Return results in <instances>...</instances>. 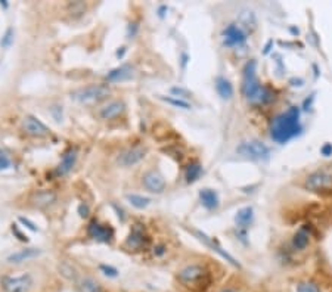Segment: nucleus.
<instances>
[{"instance_id":"obj_8","label":"nucleus","mask_w":332,"mask_h":292,"mask_svg":"<svg viewBox=\"0 0 332 292\" xmlns=\"http://www.w3.org/2000/svg\"><path fill=\"white\" fill-rule=\"evenodd\" d=\"M223 44L228 48H238L242 46L247 40V34L236 24H230L223 30Z\"/></svg>"},{"instance_id":"obj_39","label":"nucleus","mask_w":332,"mask_h":292,"mask_svg":"<svg viewBox=\"0 0 332 292\" xmlns=\"http://www.w3.org/2000/svg\"><path fill=\"white\" fill-rule=\"evenodd\" d=\"M138 28H139V26H138L136 23H131V24H128V28H127L128 37H135V36H136V33H138Z\"/></svg>"},{"instance_id":"obj_21","label":"nucleus","mask_w":332,"mask_h":292,"mask_svg":"<svg viewBox=\"0 0 332 292\" xmlns=\"http://www.w3.org/2000/svg\"><path fill=\"white\" fill-rule=\"evenodd\" d=\"M41 254V251L37 250V248H26V250H19L18 253H13L8 257V263L11 264H19L23 261H27V260H31L34 257Z\"/></svg>"},{"instance_id":"obj_7","label":"nucleus","mask_w":332,"mask_h":292,"mask_svg":"<svg viewBox=\"0 0 332 292\" xmlns=\"http://www.w3.org/2000/svg\"><path fill=\"white\" fill-rule=\"evenodd\" d=\"M306 189L318 193L332 191V171L328 170H319L312 173L306 180Z\"/></svg>"},{"instance_id":"obj_28","label":"nucleus","mask_w":332,"mask_h":292,"mask_svg":"<svg viewBox=\"0 0 332 292\" xmlns=\"http://www.w3.org/2000/svg\"><path fill=\"white\" fill-rule=\"evenodd\" d=\"M297 292H320V289L313 282H301L297 285Z\"/></svg>"},{"instance_id":"obj_14","label":"nucleus","mask_w":332,"mask_h":292,"mask_svg":"<svg viewBox=\"0 0 332 292\" xmlns=\"http://www.w3.org/2000/svg\"><path fill=\"white\" fill-rule=\"evenodd\" d=\"M193 233H195V235L198 236V239H200V241L204 242L207 246H210V248H211L213 251H216V253H217V254L220 255V257H223V258H225L226 261H229L232 266L238 267V268L241 267V264H239V263H238V261H236V260H235V258L232 257V255L228 254L226 251H223V248H222V246H220V245H218L217 242L214 241V239L208 238V236H207L205 233L200 232V230H193Z\"/></svg>"},{"instance_id":"obj_33","label":"nucleus","mask_w":332,"mask_h":292,"mask_svg":"<svg viewBox=\"0 0 332 292\" xmlns=\"http://www.w3.org/2000/svg\"><path fill=\"white\" fill-rule=\"evenodd\" d=\"M171 93L176 95V96H180V98H189V96H191V93H189L188 90L182 89V87H173V89H171Z\"/></svg>"},{"instance_id":"obj_3","label":"nucleus","mask_w":332,"mask_h":292,"mask_svg":"<svg viewBox=\"0 0 332 292\" xmlns=\"http://www.w3.org/2000/svg\"><path fill=\"white\" fill-rule=\"evenodd\" d=\"M178 279L188 289L195 292L205 291L211 283L208 270L200 264H189V266L183 267L178 273Z\"/></svg>"},{"instance_id":"obj_22","label":"nucleus","mask_w":332,"mask_h":292,"mask_svg":"<svg viewBox=\"0 0 332 292\" xmlns=\"http://www.w3.org/2000/svg\"><path fill=\"white\" fill-rule=\"evenodd\" d=\"M200 199L201 204L204 205L207 210H216L218 207V195L217 192L213 191V189H201L200 191Z\"/></svg>"},{"instance_id":"obj_43","label":"nucleus","mask_w":332,"mask_h":292,"mask_svg":"<svg viewBox=\"0 0 332 292\" xmlns=\"http://www.w3.org/2000/svg\"><path fill=\"white\" fill-rule=\"evenodd\" d=\"M220 292H236L235 289H232V288H226V289H222Z\"/></svg>"},{"instance_id":"obj_17","label":"nucleus","mask_w":332,"mask_h":292,"mask_svg":"<svg viewBox=\"0 0 332 292\" xmlns=\"http://www.w3.org/2000/svg\"><path fill=\"white\" fill-rule=\"evenodd\" d=\"M77 161V148H70L67 152L64 153V156H62V160H61V163L58 165V168H56V176H65V174H68L71 170H73V167L76 164Z\"/></svg>"},{"instance_id":"obj_5","label":"nucleus","mask_w":332,"mask_h":292,"mask_svg":"<svg viewBox=\"0 0 332 292\" xmlns=\"http://www.w3.org/2000/svg\"><path fill=\"white\" fill-rule=\"evenodd\" d=\"M0 285L5 292H28L33 286V278L28 273L21 275H6L0 279Z\"/></svg>"},{"instance_id":"obj_34","label":"nucleus","mask_w":332,"mask_h":292,"mask_svg":"<svg viewBox=\"0 0 332 292\" xmlns=\"http://www.w3.org/2000/svg\"><path fill=\"white\" fill-rule=\"evenodd\" d=\"M12 233L21 242H28V238H27L26 235H23V232H21V230L18 229V226H16V224H12Z\"/></svg>"},{"instance_id":"obj_12","label":"nucleus","mask_w":332,"mask_h":292,"mask_svg":"<svg viewBox=\"0 0 332 292\" xmlns=\"http://www.w3.org/2000/svg\"><path fill=\"white\" fill-rule=\"evenodd\" d=\"M87 233H89V236L92 239H95V241L98 242H105V243L111 242L113 238H114V230H113V228L103 226V224H101L96 220H93L89 224Z\"/></svg>"},{"instance_id":"obj_11","label":"nucleus","mask_w":332,"mask_h":292,"mask_svg":"<svg viewBox=\"0 0 332 292\" xmlns=\"http://www.w3.org/2000/svg\"><path fill=\"white\" fill-rule=\"evenodd\" d=\"M142 183L148 191L152 192V193H161L166 189V180L163 177V174L157 170H151V171L145 173L142 177Z\"/></svg>"},{"instance_id":"obj_6","label":"nucleus","mask_w":332,"mask_h":292,"mask_svg":"<svg viewBox=\"0 0 332 292\" xmlns=\"http://www.w3.org/2000/svg\"><path fill=\"white\" fill-rule=\"evenodd\" d=\"M236 152L245 158L260 161V160H268L269 155H270V149L260 140H248V142H242L236 148Z\"/></svg>"},{"instance_id":"obj_37","label":"nucleus","mask_w":332,"mask_h":292,"mask_svg":"<svg viewBox=\"0 0 332 292\" xmlns=\"http://www.w3.org/2000/svg\"><path fill=\"white\" fill-rule=\"evenodd\" d=\"M320 153L323 156H331L332 155V143H325L322 148H320Z\"/></svg>"},{"instance_id":"obj_35","label":"nucleus","mask_w":332,"mask_h":292,"mask_svg":"<svg viewBox=\"0 0 332 292\" xmlns=\"http://www.w3.org/2000/svg\"><path fill=\"white\" fill-rule=\"evenodd\" d=\"M19 221L26 226V228H28L31 232H37V228H36V224L33 223V221H30L28 218H26V217H19Z\"/></svg>"},{"instance_id":"obj_31","label":"nucleus","mask_w":332,"mask_h":292,"mask_svg":"<svg viewBox=\"0 0 332 292\" xmlns=\"http://www.w3.org/2000/svg\"><path fill=\"white\" fill-rule=\"evenodd\" d=\"M12 164V161H11V158H9V155L5 152V151H2L0 149V171L2 170H6V168H9Z\"/></svg>"},{"instance_id":"obj_20","label":"nucleus","mask_w":332,"mask_h":292,"mask_svg":"<svg viewBox=\"0 0 332 292\" xmlns=\"http://www.w3.org/2000/svg\"><path fill=\"white\" fill-rule=\"evenodd\" d=\"M133 77V68L130 65H121L118 68H114L106 74V81L109 83H118V81H126Z\"/></svg>"},{"instance_id":"obj_42","label":"nucleus","mask_w":332,"mask_h":292,"mask_svg":"<svg viewBox=\"0 0 332 292\" xmlns=\"http://www.w3.org/2000/svg\"><path fill=\"white\" fill-rule=\"evenodd\" d=\"M272 43H273V41H269L268 46H266V49H264V53H269V51H270V46H272Z\"/></svg>"},{"instance_id":"obj_36","label":"nucleus","mask_w":332,"mask_h":292,"mask_svg":"<svg viewBox=\"0 0 332 292\" xmlns=\"http://www.w3.org/2000/svg\"><path fill=\"white\" fill-rule=\"evenodd\" d=\"M89 213L90 210L86 204H80V205H78V214H80V217L86 218V217H89Z\"/></svg>"},{"instance_id":"obj_32","label":"nucleus","mask_w":332,"mask_h":292,"mask_svg":"<svg viewBox=\"0 0 332 292\" xmlns=\"http://www.w3.org/2000/svg\"><path fill=\"white\" fill-rule=\"evenodd\" d=\"M70 9H71V12L81 15V13H84V11H86V5L83 2H74V3L70 5Z\"/></svg>"},{"instance_id":"obj_1","label":"nucleus","mask_w":332,"mask_h":292,"mask_svg":"<svg viewBox=\"0 0 332 292\" xmlns=\"http://www.w3.org/2000/svg\"><path fill=\"white\" fill-rule=\"evenodd\" d=\"M242 95L253 105H266L275 99V92L268 86L260 84L257 78V62L254 59H250L244 66Z\"/></svg>"},{"instance_id":"obj_30","label":"nucleus","mask_w":332,"mask_h":292,"mask_svg":"<svg viewBox=\"0 0 332 292\" xmlns=\"http://www.w3.org/2000/svg\"><path fill=\"white\" fill-rule=\"evenodd\" d=\"M99 270L102 272L105 276H108V278H117L118 276V270L115 267L108 266V264H101Z\"/></svg>"},{"instance_id":"obj_38","label":"nucleus","mask_w":332,"mask_h":292,"mask_svg":"<svg viewBox=\"0 0 332 292\" xmlns=\"http://www.w3.org/2000/svg\"><path fill=\"white\" fill-rule=\"evenodd\" d=\"M166 245H157V246L153 248V255H155V257H163V255L166 254Z\"/></svg>"},{"instance_id":"obj_41","label":"nucleus","mask_w":332,"mask_h":292,"mask_svg":"<svg viewBox=\"0 0 332 292\" xmlns=\"http://www.w3.org/2000/svg\"><path fill=\"white\" fill-rule=\"evenodd\" d=\"M124 52H126V48H121V51L117 52V56H118V58H121V56L124 55Z\"/></svg>"},{"instance_id":"obj_40","label":"nucleus","mask_w":332,"mask_h":292,"mask_svg":"<svg viewBox=\"0 0 332 292\" xmlns=\"http://www.w3.org/2000/svg\"><path fill=\"white\" fill-rule=\"evenodd\" d=\"M290 83H291V86H294V87H301V86H303V80H301V78H293Z\"/></svg>"},{"instance_id":"obj_19","label":"nucleus","mask_w":332,"mask_h":292,"mask_svg":"<svg viewBox=\"0 0 332 292\" xmlns=\"http://www.w3.org/2000/svg\"><path fill=\"white\" fill-rule=\"evenodd\" d=\"M253 220H254V210L251 207H244L235 216V223H236L238 229L245 230V232H247V229L251 226Z\"/></svg>"},{"instance_id":"obj_4","label":"nucleus","mask_w":332,"mask_h":292,"mask_svg":"<svg viewBox=\"0 0 332 292\" xmlns=\"http://www.w3.org/2000/svg\"><path fill=\"white\" fill-rule=\"evenodd\" d=\"M109 95H111V89L108 84H90L86 87L74 90L71 93V99L80 103H93V102L106 99Z\"/></svg>"},{"instance_id":"obj_27","label":"nucleus","mask_w":332,"mask_h":292,"mask_svg":"<svg viewBox=\"0 0 332 292\" xmlns=\"http://www.w3.org/2000/svg\"><path fill=\"white\" fill-rule=\"evenodd\" d=\"M160 99L161 101L167 102V103H170V105H173V106H178V108H182V109H191L192 106L188 103L186 101H183V99H176V98H167V96H160Z\"/></svg>"},{"instance_id":"obj_18","label":"nucleus","mask_w":332,"mask_h":292,"mask_svg":"<svg viewBox=\"0 0 332 292\" xmlns=\"http://www.w3.org/2000/svg\"><path fill=\"white\" fill-rule=\"evenodd\" d=\"M238 26L242 30L244 33H253L257 28V18L253 11H248L245 9L242 12L239 13L238 16Z\"/></svg>"},{"instance_id":"obj_2","label":"nucleus","mask_w":332,"mask_h":292,"mask_svg":"<svg viewBox=\"0 0 332 292\" xmlns=\"http://www.w3.org/2000/svg\"><path fill=\"white\" fill-rule=\"evenodd\" d=\"M301 123H300V109L297 106H291L288 111L276 115L269 126L270 138L276 143H286L295 136L301 133Z\"/></svg>"},{"instance_id":"obj_16","label":"nucleus","mask_w":332,"mask_h":292,"mask_svg":"<svg viewBox=\"0 0 332 292\" xmlns=\"http://www.w3.org/2000/svg\"><path fill=\"white\" fill-rule=\"evenodd\" d=\"M124 111H126L124 102L113 101L109 102V103H106L103 108H101L99 115H101V118H103V120H114V118H118L120 115L124 114Z\"/></svg>"},{"instance_id":"obj_10","label":"nucleus","mask_w":332,"mask_h":292,"mask_svg":"<svg viewBox=\"0 0 332 292\" xmlns=\"http://www.w3.org/2000/svg\"><path fill=\"white\" fill-rule=\"evenodd\" d=\"M23 128L27 134L34 136V138H45L51 133L49 127H46L40 120H37L33 115H26L23 120Z\"/></svg>"},{"instance_id":"obj_26","label":"nucleus","mask_w":332,"mask_h":292,"mask_svg":"<svg viewBox=\"0 0 332 292\" xmlns=\"http://www.w3.org/2000/svg\"><path fill=\"white\" fill-rule=\"evenodd\" d=\"M127 199L128 203L131 204L133 207H136V208H146L149 204H151V199L149 198H146V196H142V195H127Z\"/></svg>"},{"instance_id":"obj_9","label":"nucleus","mask_w":332,"mask_h":292,"mask_svg":"<svg viewBox=\"0 0 332 292\" xmlns=\"http://www.w3.org/2000/svg\"><path fill=\"white\" fill-rule=\"evenodd\" d=\"M145 155H146V149L143 146H133V148H127L123 152H120L117 161L123 167H130V165L138 164L139 161H142Z\"/></svg>"},{"instance_id":"obj_23","label":"nucleus","mask_w":332,"mask_h":292,"mask_svg":"<svg viewBox=\"0 0 332 292\" xmlns=\"http://www.w3.org/2000/svg\"><path fill=\"white\" fill-rule=\"evenodd\" d=\"M216 90H217L218 96L225 101H229L233 96V86L229 80H226L225 77H217L216 78Z\"/></svg>"},{"instance_id":"obj_13","label":"nucleus","mask_w":332,"mask_h":292,"mask_svg":"<svg viewBox=\"0 0 332 292\" xmlns=\"http://www.w3.org/2000/svg\"><path fill=\"white\" fill-rule=\"evenodd\" d=\"M30 203L36 208H48L52 204L56 203V193L49 189L33 192L30 196Z\"/></svg>"},{"instance_id":"obj_15","label":"nucleus","mask_w":332,"mask_h":292,"mask_svg":"<svg viewBox=\"0 0 332 292\" xmlns=\"http://www.w3.org/2000/svg\"><path fill=\"white\" fill-rule=\"evenodd\" d=\"M139 226L141 224H136L135 228L131 229V233L128 235L126 245H127L130 250H141L142 246H146L148 242H149L148 236L143 232V229L139 228Z\"/></svg>"},{"instance_id":"obj_24","label":"nucleus","mask_w":332,"mask_h":292,"mask_svg":"<svg viewBox=\"0 0 332 292\" xmlns=\"http://www.w3.org/2000/svg\"><path fill=\"white\" fill-rule=\"evenodd\" d=\"M308 239H310V233H308V226L304 224L303 228L300 229L293 238V245H294L295 250H304L307 245H308Z\"/></svg>"},{"instance_id":"obj_29","label":"nucleus","mask_w":332,"mask_h":292,"mask_svg":"<svg viewBox=\"0 0 332 292\" xmlns=\"http://www.w3.org/2000/svg\"><path fill=\"white\" fill-rule=\"evenodd\" d=\"M13 43V30L12 28H8L6 30V33L3 34V37L0 40V44H2V48H11Z\"/></svg>"},{"instance_id":"obj_25","label":"nucleus","mask_w":332,"mask_h":292,"mask_svg":"<svg viewBox=\"0 0 332 292\" xmlns=\"http://www.w3.org/2000/svg\"><path fill=\"white\" fill-rule=\"evenodd\" d=\"M201 173H203V167H201L200 163H191V164H188L186 171H185L186 182H188V183L196 182V180L200 178V176H201Z\"/></svg>"}]
</instances>
